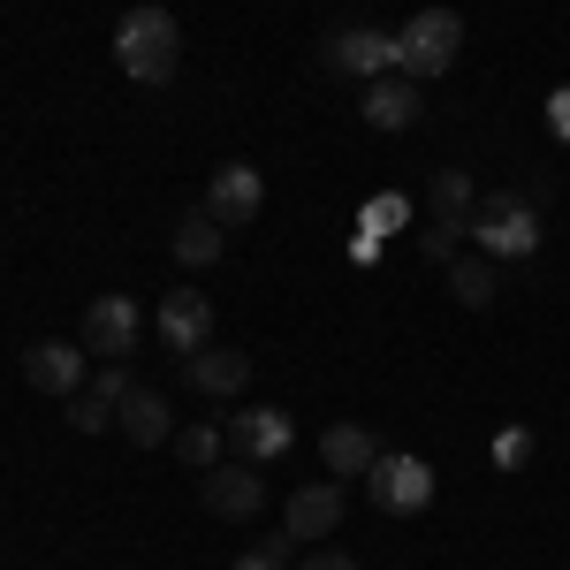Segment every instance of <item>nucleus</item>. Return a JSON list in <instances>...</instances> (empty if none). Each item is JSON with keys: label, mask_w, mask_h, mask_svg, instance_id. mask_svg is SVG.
Masks as SVG:
<instances>
[{"label": "nucleus", "mask_w": 570, "mask_h": 570, "mask_svg": "<svg viewBox=\"0 0 570 570\" xmlns=\"http://www.w3.org/2000/svg\"><path fill=\"white\" fill-rule=\"evenodd\" d=\"M115 69L130 77V85H145V91H160L168 77L183 69V23L168 16V8H130L122 23H115Z\"/></svg>", "instance_id": "obj_1"}, {"label": "nucleus", "mask_w": 570, "mask_h": 570, "mask_svg": "<svg viewBox=\"0 0 570 570\" xmlns=\"http://www.w3.org/2000/svg\"><path fill=\"white\" fill-rule=\"evenodd\" d=\"M464 236H480L487 259H532L540 252V206H532L525 190H480Z\"/></svg>", "instance_id": "obj_2"}, {"label": "nucleus", "mask_w": 570, "mask_h": 570, "mask_svg": "<svg viewBox=\"0 0 570 570\" xmlns=\"http://www.w3.org/2000/svg\"><path fill=\"white\" fill-rule=\"evenodd\" d=\"M395 53H403V77H449L456 53H464V16L456 8H419L403 31H395Z\"/></svg>", "instance_id": "obj_3"}, {"label": "nucleus", "mask_w": 570, "mask_h": 570, "mask_svg": "<svg viewBox=\"0 0 570 570\" xmlns=\"http://www.w3.org/2000/svg\"><path fill=\"white\" fill-rule=\"evenodd\" d=\"M198 502L214 510L220 525H252L266 510V480L259 464H244V456H220L214 472H198Z\"/></svg>", "instance_id": "obj_4"}, {"label": "nucleus", "mask_w": 570, "mask_h": 570, "mask_svg": "<svg viewBox=\"0 0 570 570\" xmlns=\"http://www.w3.org/2000/svg\"><path fill=\"white\" fill-rule=\"evenodd\" d=\"M320 61H327V77H389L403 69V53H395V31H373V23H351V31H335V39L320 46Z\"/></svg>", "instance_id": "obj_5"}, {"label": "nucleus", "mask_w": 570, "mask_h": 570, "mask_svg": "<svg viewBox=\"0 0 570 570\" xmlns=\"http://www.w3.org/2000/svg\"><path fill=\"white\" fill-rule=\"evenodd\" d=\"M365 494H373L389 518H419V510L434 502V464H426V456H381V464L365 472Z\"/></svg>", "instance_id": "obj_6"}, {"label": "nucleus", "mask_w": 570, "mask_h": 570, "mask_svg": "<svg viewBox=\"0 0 570 570\" xmlns=\"http://www.w3.org/2000/svg\"><path fill=\"white\" fill-rule=\"evenodd\" d=\"M137 335H145V312H137V297L107 289V297H91V305H85V351H91V357H130Z\"/></svg>", "instance_id": "obj_7"}, {"label": "nucleus", "mask_w": 570, "mask_h": 570, "mask_svg": "<svg viewBox=\"0 0 570 570\" xmlns=\"http://www.w3.org/2000/svg\"><path fill=\"white\" fill-rule=\"evenodd\" d=\"M259 206H266V176L259 168H244V160L214 168V183H206V214H214L220 228H252Z\"/></svg>", "instance_id": "obj_8"}, {"label": "nucleus", "mask_w": 570, "mask_h": 570, "mask_svg": "<svg viewBox=\"0 0 570 570\" xmlns=\"http://www.w3.org/2000/svg\"><path fill=\"white\" fill-rule=\"evenodd\" d=\"M153 327H160V343L176 357L206 351V335H214V305H206V289H168L160 312H153Z\"/></svg>", "instance_id": "obj_9"}, {"label": "nucleus", "mask_w": 570, "mask_h": 570, "mask_svg": "<svg viewBox=\"0 0 570 570\" xmlns=\"http://www.w3.org/2000/svg\"><path fill=\"white\" fill-rule=\"evenodd\" d=\"M289 441H297V426H289V411H274V403H266V411H236V419H228V449H236L244 464H259V472L282 456V449H289Z\"/></svg>", "instance_id": "obj_10"}, {"label": "nucleus", "mask_w": 570, "mask_h": 570, "mask_svg": "<svg viewBox=\"0 0 570 570\" xmlns=\"http://www.w3.org/2000/svg\"><path fill=\"white\" fill-rule=\"evenodd\" d=\"M357 115H365L373 130H411V122L426 115V99H419V77H403V69L373 77V85H365V99H357Z\"/></svg>", "instance_id": "obj_11"}, {"label": "nucleus", "mask_w": 570, "mask_h": 570, "mask_svg": "<svg viewBox=\"0 0 570 570\" xmlns=\"http://www.w3.org/2000/svg\"><path fill=\"white\" fill-rule=\"evenodd\" d=\"M85 343H31V351H23V381H31V389L39 395H77L85 389Z\"/></svg>", "instance_id": "obj_12"}, {"label": "nucleus", "mask_w": 570, "mask_h": 570, "mask_svg": "<svg viewBox=\"0 0 570 570\" xmlns=\"http://www.w3.org/2000/svg\"><path fill=\"white\" fill-rule=\"evenodd\" d=\"M343 480H312V487H297L289 494V510H282V525L297 532V540H327V532L343 525Z\"/></svg>", "instance_id": "obj_13"}, {"label": "nucleus", "mask_w": 570, "mask_h": 570, "mask_svg": "<svg viewBox=\"0 0 570 570\" xmlns=\"http://www.w3.org/2000/svg\"><path fill=\"white\" fill-rule=\"evenodd\" d=\"M115 426H122L137 449H160V441H176V411H168L160 389H130L122 403H115Z\"/></svg>", "instance_id": "obj_14"}, {"label": "nucleus", "mask_w": 570, "mask_h": 570, "mask_svg": "<svg viewBox=\"0 0 570 570\" xmlns=\"http://www.w3.org/2000/svg\"><path fill=\"white\" fill-rule=\"evenodd\" d=\"M183 381H190L198 395H244V389H252V357H244V351H214V343H206V351L183 357Z\"/></svg>", "instance_id": "obj_15"}, {"label": "nucleus", "mask_w": 570, "mask_h": 570, "mask_svg": "<svg viewBox=\"0 0 570 570\" xmlns=\"http://www.w3.org/2000/svg\"><path fill=\"white\" fill-rule=\"evenodd\" d=\"M320 464H327V480H365V472L381 464V441L343 419V426H327V434H320Z\"/></svg>", "instance_id": "obj_16"}, {"label": "nucleus", "mask_w": 570, "mask_h": 570, "mask_svg": "<svg viewBox=\"0 0 570 570\" xmlns=\"http://www.w3.org/2000/svg\"><path fill=\"white\" fill-rule=\"evenodd\" d=\"M220 244H228V228H220V220L206 214V206H198V214H183V220H176V259L190 266V274H206V266L220 259Z\"/></svg>", "instance_id": "obj_17"}, {"label": "nucleus", "mask_w": 570, "mask_h": 570, "mask_svg": "<svg viewBox=\"0 0 570 570\" xmlns=\"http://www.w3.org/2000/svg\"><path fill=\"white\" fill-rule=\"evenodd\" d=\"M494 289H502V266L494 259H449V297H456L464 312H487Z\"/></svg>", "instance_id": "obj_18"}, {"label": "nucleus", "mask_w": 570, "mask_h": 570, "mask_svg": "<svg viewBox=\"0 0 570 570\" xmlns=\"http://www.w3.org/2000/svg\"><path fill=\"white\" fill-rule=\"evenodd\" d=\"M426 198H434V220H472V206H480V183L464 176V168H434Z\"/></svg>", "instance_id": "obj_19"}, {"label": "nucleus", "mask_w": 570, "mask_h": 570, "mask_svg": "<svg viewBox=\"0 0 570 570\" xmlns=\"http://www.w3.org/2000/svg\"><path fill=\"white\" fill-rule=\"evenodd\" d=\"M176 456L190 472H214L220 456H228V426H176Z\"/></svg>", "instance_id": "obj_20"}, {"label": "nucleus", "mask_w": 570, "mask_h": 570, "mask_svg": "<svg viewBox=\"0 0 570 570\" xmlns=\"http://www.w3.org/2000/svg\"><path fill=\"white\" fill-rule=\"evenodd\" d=\"M403 220H411V198H403V190H381V198L357 206V236H395Z\"/></svg>", "instance_id": "obj_21"}, {"label": "nucleus", "mask_w": 570, "mask_h": 570, "mask_svg": "<svg viewBox=\"0 0 570 570\" xmlns=\"http://www.w3.org/2000/svg\"><path fill=\"white\" fill-rule=\"evenodd\" d=\"M289 556H297V532L282 525V532H266L252 556H236V570H289Z\"/></svg>", "instance_id": "obj_22"}, {"label": "nucleus", "mask_w": 570, "mask_h": 570, "mask_svg": "<svg viewBox=\"0 0 570 570\" xmlns=\"http://www.w3.org/2000/svg\"><path fill=\"white\" fill-rule=\"evenodd\" d=\"M487 456H494L502 472H525L532 464V426H502V434L487 441Z\"/></svg>", "instance_id": "obj_23"}, {"label": "nucleus", "mask_w": 570, "mask_h": 570, "mask_svg": "<svg viewBox=\"0 0 570 570\" xmlns=\"http://www.w3.org/2000/svg\"><path fill=\"white\" fill-rule=\"evenodd\" d=\"M69 426H77V434H99V426H115V403H99V395H69Z\"/></svg>", "instance_id": "obj_24"}, {"label": "nucleus", "mask_w": 570, "mask_h": 570, "mask_svg": "<svg viewBox=\"0 0 570 570\" xmlns=\"http://www.w3.org/2000/svg\"><path fill=\"white\" fill-rule=\"evenodd\" d=\"M456 244H464V220H434V228H419V252H426V259H456Z\"/></svg>", "instance_id": "obj_25"}, {"label": "nucleus", "mask_w": 570, "mask_h": 570, "mask_svg": "<svg viewBox=\"0 0 570 570\" xmlns=\"http://www.w3.org/2000/svg\"><path fill=\"white\" fill-rule=\"evenodd\" d=\"M137 381L130 373H122V357H107V373H99V381H91V395H99V403H122V395H130Z\"/></svg>", "instance_id": "obj_26"}, {"label": "nucleus", "mask_w": 570, "mask_h": 570, "mask_svg": "<svg viewBox=\"0 0 570 570\" xmlns=\"http://www.w3.org/2000/svg\"><path fill=\"white\" fill-rule=\"evenodd\" d=\"M548 130L570 145V85H563V91H548Z\"/></svg>", "instance_id": "obj_27"}, {"label": "nucleus", "mask_w": 570, "mask_h": 570, "mask_svg": "<svg viewBox=\"0 0 570 570\" xmlns=\"http://www.w3.org/2000/svg\"><path fill=\"white\" fill-rule=\"evenodd\" d=\"M305 570H357V563H351V556H343V548H327V556H312Z\"/></svg>", "instance_id": "obj_28"}]
</instances>
